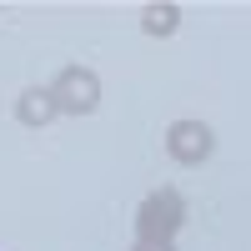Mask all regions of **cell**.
<instances>
[{"label":"cell","mask_w":251,"mask_h":251,"mask_svg":"<svg viewBox=\"0 0 251 251\" xmlns=\"http://www.w3.org/2000/svg\"><path fill=\"white\" fill-rule=\"evenodd\" d=\"M186 226V196L176 186H156L136 211V241H176Z\"/></svg>","instance_id":"6da1fadb"},{"label":"cell","mask_w":251,"mask_h":251,"mask_svg":"<svg viewBox=\"0 0 251 251\" xmlns=\"http://www.w3.org/2000/svg\"><path fill=\"white\" fill-rule=\"evenodd\" d=\"M46 91L55 100V116H91L100 106V75L91 66H66Z\"/></svg>","instance_id":"7a4b0ae2"},{"label":"cell","mask_w":251,"mask_h":251,"mask_svg":"<svg viewBox=\"0 0 251 251\" xmlns=\"http://www.w3.org/2000/svg\"><path fill=\"white\" fill-rule=\"evenodd\" d=\"M166 151H171L176 166H201L206 156L216 151V136L206 121H171V131H166Z\"/></svg>","instance_id":"3957f363"},{"label":"cell","mask_w":251,"mask_h":251,"mask_svg":"<svg viewBox=\"0 0 251 251\" xmlns=\"http://www.w3.org/2000/svg\"><path fill=\"white\" fill-rule=\"evenodd\" d=\"M15 121H20V126H35V131H40V126H50V121H55L50 91H46V86H25V91L15 96Z\"/></svg>","instance_id":"277c9868"},{"label":"cell","mask_w":251,"mask_h":251,"mask_svg":"<svg viewBox=\"0 0 251 251\" xmlns=\"http://www.w3.org/2000/svg\"><path fill=\"white\" fill-rule=\"evenodd\" d=\"M141 30L156 35V40L176 35L181 30V5H171V0H146V5H141Z\"/></svg>","instance_id":"5b68a950"},{"label":"cell","mask_w":251,"mask_h":251,"mask_svg":"<svg viewBox=\"0 0 251 251\" xmlns=\"http://www.w3.org/2000/svg\"><path fill=\"white\" fill-rule=\"evenodd\" d=\"M131 251H176V246H171V241H136Z\"/></svg>","instance_id":"8992f818"}]
</instances>
